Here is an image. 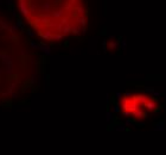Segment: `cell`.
<instances>
[{
  "label": "cell",
  "mask_w": 166,
  "mask_h": 155,
  "mask_svg": "<svg viewBox=\"0 0 166 155\" xmlns=\"http://www.w3.org/2000/svg\"><path fill=\"white\" fill-rule=\"evenodd\" d=\"M157 106V100L146 93H127L120 99L119 109L125 116L139 120L145 119Z\"/></svg>",
  "instance_id": "1"
},
{
  "label": "cell",
  "mask_w": 166,
  "mask_h": 155,
  "mask_svg": "<svg viewBox=\"0 0 166 155\" xmlns=\"http://www.w3.org/2000/svg\"><path fill=\"white\" fill-rule=\"evenodd\" d=\"M31 47H32V48H38V45L36 44L34 42H31Z\"/></svg>",
  "instance_id": "2"
},
{
  "label": "cell",
  "mask_w": 166,
  "mask_h": 155,
  "mask_svg": "<svg viewBox=\"0 0 166 155\" xmlns=\"http://www.w3.org/2000/svg\"><path fill=\"white\" fill-rule=\"evenodd\" d=\"M27 35H30L31 37H33V36H34V32H32V31H27Z\"/></svg>",
  "instance_id": "3"
}]
</instances>
